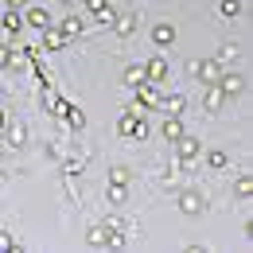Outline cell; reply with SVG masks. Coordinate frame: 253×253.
<instances>
[{"label": "cell", "instance_id": "cell-15", "mask_svg": "<svg viewBox=\"0 0 253 253\" xmlns=\"http://www.w3.org/2000/svg\"><path fill=\"white\" fill-rule=\"evenodd\" d=\"M4 4H8V8H20V4H24V0H4Z\"/></svg>", "mask_w": 253, "mask_h": 253}, {"label": "cell", "instance_id": "cell-12", "mask_svg": "<svg viewBox=\"0 0 253 253\" xmlns=\"http://www.w3.org/2000/svg\"><path fill=\"white\" fill-rule=\"evenodd\" d=\"M222 12H226V16H238V12H242V4H238V0H226V4H222Z\"/></svg>", "mask_w": 253, "mask_h": 253}, {"label": "cell", "instance_id": "cell-7", "mask_svg": "<svg viewBox=\"0 0 253 253\" xmlns=\"http://www.w3.org/2000/svg\"><path fill=\"white\" fill-rule=\"evenodd\" d=\"M8 136H12V144H24V140H28V128H24V125H12Z\"/></svg>", "mask_w": 253, "mask_h": 253}, {"label": "cell", "instance_id": "cell-2", "mask_svg": "<svg viewBox=\"0 0 253 253\" xmlns=\"http://www.w3.org/2000/svg\"><path fill=\"white\" fill-rule=\"evenodd\" d=\"M218 74H222L218 63H203L199 66V78H203V82H218Z\"/></svg>", "mask_w": 253, "mask_h": 253}, {"label": "cell", "instance_id": "cell-5", "mask_svg": "<svg viewBox=\"0 0 253 253\" xmlns=\"http://www.w3.org/2000/svg\"><path fill=\"white\" fill-rule=\"evenodd\" d=\"M86 4H90V12H97L101 20H109V4H105V0H86Z\"/></svg>", "mask_w": 253, "mask_h": 253}, {"label": "cell", "instance_id": "cell-14", "mask_svg": "<svg viewBox=\"0 0 253 253\" xmlns=\"http://www.w3.org/2000/svg\"><path fill=\"white\" fill-rule=\"evenodd\" d=\"M121 199H125V187H117V183H113V187H109V203H121Z\"/></svg>", "mask_w": 253, "mask_h": 253}, {"label": "cell", "instance_id": "cell-6", "mask_svg": "<svg viewBox=\"0 0 253 253\" xmlns=\"http://www.w3.org/2000/svg\"><path fill=\"white\" fill-rule=\"evenodd\" d=\"M222 90H226V94H238V90H242V78H238V74H230V78L222 82Z\"/></svg>", "mask_w": 253, "mask_h": 253}, {"label": "cell", "instance_id": "cell-9", "mask_svg": "<svg viewBox=\"0 0 253 253\" xmlns=\"http://www.w3.org/2000/svg\"><path fill=\"white\" fill-rule=\"evenodd\" d=\"M195 152H199V140H195V136H187V140H183V160H191Z\"/></svg>", "mask_w": 253, "mask_h": 253}, {"label": "cell", "instance_id": "cell-10", "mask_svg": "<svg viewBox=\"0 0 253 253\" xmlns=\"http://www.w3.org/2000/svg\"><path fill=\"white\" fill-rule=\"evenodd\" d=\"M164 70H168L164 59H152V63H148V74H152V78H164Z\"/></svg>", "mask_w": 253, "mask_h": 253}, {"label": "cell", "instance_id": "cell-8", "mask_svg": "<svg viewBox=\"0 0 253 253\" xmlns=\"http://www.w3.org/2000/svg\"><path fill=\"white\" fill-rule=\"evenodd\" d=\"M164 132H168L171 140H179V136H183V125H179V121H168V125H164Z\"/></svg>", "mask_w": 253, "mask_h": 253}, {"label": "cell", "instance_id": "cell-11", "mask_svg": "<svg viewBox=\"0 0 253 253\" xmlns=\"http://www.w3.org/2000/svg\"><path fill=\"white\" fill-rule=\"evenodd\" d=\"M28 20H32V24H35V28H47V12H39V8H35V12H32V16H28Z\"/></svg>", "mask_w": 253, "mask_h": 253}, {"label": "cell", "instance_id": "cell-4", "mask_svg": "<svg viewBox=\"0 0 253 253\" xmlns=\"http://www.w3.org/2000/svg\"><path fill=\"white\" fill-rule=\"evenodd\" d=\"M109 183L125 187V183H128V171H125V168H113V171H109Z\"/></svg>", "mask_w": 253, "mask_h": 253}, {"label": "cell", "instance_id": "cell-1", "mask_svg": "<svg viewBox=\"0 0 253 253\" xmlns=\"http://www.w3.org/2000/svg\"><path fill=\"white\" fill-rule=\"evenodd\" d=\"M179 207H183L187 214H199V211H203V195H199V191H183V195H179Z\"/></svg>", "mask_w": 253, "mask_h": 253}, {"label": "cell", "instance_id": "cell-3", "mask_svg": "<svg viewBox=\"0 0 253 253\" xmlns=\"http://www.w3.org/2000/svg\"><path fill=\"white\" fill-rule=\"evenodd\" d=\"M152 39H156V43H171V39H175V28H171V24H160L156 32H152Z\"/></svg>", "mask_w": 253, "mask_h": 253}, {"label": "cell", "instance_id": "cell-13", "mask_svg": "<svg viewBox=\"0 0 253 253\" xmlns=\"http://www.w3.org/2000/svg\"><path fill=\"white\" fill-rule=\"evenodd\" d=\"M207 160H211V168H226V152H211Z\"/></svg>", "mask_w": 253, "mask_h": 253}]
</instances>
